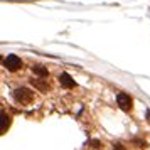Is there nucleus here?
I'll use <instances>...</instances> for the list:
<instances>
[{
  "label": "nucleus",
  "instance_id": "nucleus-1",
  "mask_svg": "<svg viewBox=\"0 0 150 150\" xmlns=\"http://www.w3.org/2000/svg\"><path fill=\"white\" fill-rule=\"evenodd\" d=\"M14 98H15V101L21 103V105H29L34 100V93L27 88H17L14 91Z\"/></svg>",
  "mask_w": 150,
  "mask_h": 150
},
{
  "label": "nucleus",
  "instance_id": "nucleus-2",
  "mask_svg": "<svg viewBox=\"0 0 150 150\" xmlns=\"http://www.w3.org/2000/svg\"><path fill=\"white\" fill-rule=\"evenodd\" d=\"M4 66H5L8 71H17V69L22 68V61H21V57H17V56L10 54V56H7V57H5Z\"/></svg>",
  "mask_w": 150,
  "mask_h": 150
},
{
  "label": "nucleus",
  "instance_id": "nucleus-3",
  "mask_svg": "<svg viewBox=\"0 0 150 150\" xmlns=\"http://www.w3.org/2000/svg\"><path fill=\"white\" fill-rule=\"evenodd\" d=\"M116 101H118V106L122 110H125V111H128V110L132 108V98H130L128 95H125V93H118Z\"/></svg>",
  "mask_w": 150,
  "mask_h": 150
},
{
  "label": "nucleus",
  "instance_id": "nucleus-4",
  "mask_svg": "<svg viewBox=\"0 0 150 150\" xmlns=\"http://www.w3.org/2000/svg\"><path fill=\"white\" fill-rule=\"evenodd\" d=\"M59 83H61L64 88H73V86H74V79L69 74H66V73H62V74L59 76Z\"/></svg>",
  "mask_w": 150,
  "mask_h": 150
},
{
  "label": "nucleus",
  "instance_id": "nucleus-5",
  "mask_svg": "<svg viewBox=\"0 0 150 150\" xmlns=\"http://www.w3.org/2000/svg\"><path fill=\"white\" fill-rule=\"evenodd\" d=\"M8 125H10V118L5 115V111H2V125H0V132L5 133V130H7Z\"/></svg>",
  "mask_w": 150,
  "mask_h": 150
},
{
  "label": "nucleus",
  "instance_id": "nucleus-6",
  "mask_svg": "<svg viewBox=\"0 0 150 150\" xmlns=\"http://www.w3.org/2000/svg\"><path fill=\"white\" fill-rule=\"evenodd\" d=\"M32 69H34L35 74L41 76V78H47V76H49V71H47L46 68H42V66H34Z\"/></svg>",
  "mask_w": 150,
  "mask_h": 150
},
{
  "label": "nucleus",
  "instance_id": "nucleus-7",
  "mask_svg": "<svg viewBox=\"0 0 150 150\" xmlns=\"http://www.w3.org/2000/svg\"><path fill=\"white\" fill-rule=\"evenodd\" d=\"M32 84H34V86H37L39 89H47V84H44V83L37 81V79H32Z\"/></svg>",
  "mask_w": 150,
  "mask_h": 150
},
{
  "label": "nucleus",
  "instance_id": "nucleus-8",
  "mask_svg": "<svg viewBox=\"0 0 150 150\" xmlns=\"http://www.w3.org/2000/svg\"><path fill=\"white\" fill-rule=\"evenodd\" d=\"M116 150H123V149H122V145H116Z\"/></svg>",
  "mask_w": 150,
  "mask_h": 150
},
{
  "label": "nucleus",
  "instance_id": "nucleus-9",
  "mask_svg": "<svg viewBox=\"0 0 150 150\" xmlns=\"http://www.w3.org/2000/svg\"><path fill=\"white\" fill-rule=\"evenodd\" d=\"M147 118H149V122H150V111H147Z\"/></svg>",
  "mask_w": 150,
  "mask_h": 150
}]
</instances>
